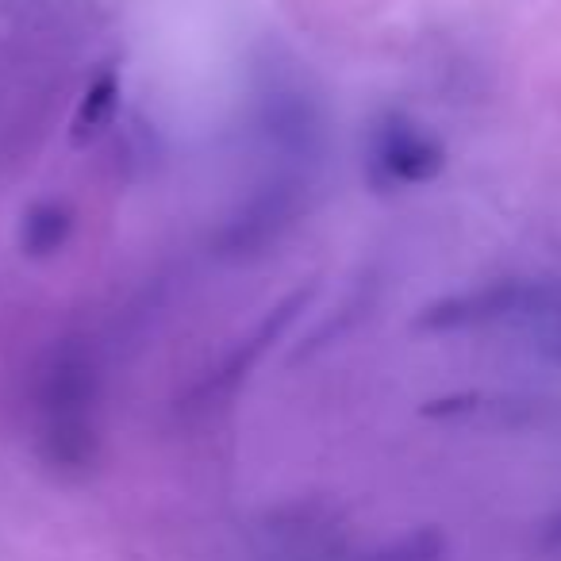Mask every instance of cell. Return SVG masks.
Wrapping results in <instances>:
<instances>
[{"mask_svg":"<svg viewBox=\"0 0 561 561\" xmlns=\"http://www.w3.org/2000/svg\"><path fill=\"white\" fill-rule=\"evenodd\" d=\"M377 162L396 177V181H431L439 177V170L446 166V150L439 147V139H431L427 131H419L408 120H392L381 131V143H377Z\"/></svg>","mask_w":561,"mask_h":561,"instance_id":"1","label":"cell"},{"mask_svg":"<svg viewBox=\"0 0 561 561\" xmlns=\"http://www.w3.org/2000/svg\"><path fill=\"white\" fill-rule=\"evenodd\" d=\"M112 108H116V81H112V77H100V85L89 93L85 108H81V120H77L81 135H85V131H97L100 123L108 120Z\"/></svg>","mask_w":561,"mask_h":561,"instance_id":"2","label":"cell"}]
</instances>
